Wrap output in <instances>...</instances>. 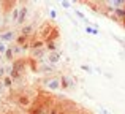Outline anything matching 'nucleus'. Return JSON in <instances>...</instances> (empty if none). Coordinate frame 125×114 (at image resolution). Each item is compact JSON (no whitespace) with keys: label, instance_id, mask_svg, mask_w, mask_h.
<instances>
[{"label":"nucleus","instance_id":"f257e3e1","mask_svg":"<svg viewBox=\"0 0 125 114\" xmlns=\"http://www.w3.org/2000/svg\"><path fill=\"white\" fill-rule=\"evenodd\" d=\"M38 35H40V38L44 43H48V41H57L59 38V27L54 24V21H44L43 24L38 27Z\"/></svg>","mask_w":125,"mask_h":114},{"label":"nucleus","instance_id":"f03ea898","mask_svg":"<svg viewBox=\"0 0 125 114\" xmlns=\"http://www.w3.org/2000/svg\"><path fill=\"white\" fill-rule=\"evenodd\" d=\"M43 84L48 90L54 92V90H60V76H55V74H51V76H46L43 79Z\"/></svg>","mask_w":125,"mask_h":114},{"label":"nucleus","instance_id":"7ed1b4c3","mask_svg":"<svg viewBox=\"0 0 125 114\" xmlns=\"http://www.w3.org/2000/svg\"><path fill=\"white\" fill-rule=\"evenodd\" d=\"M18 38H19V30H16V29H8V30L0 33V41H5L8 44L16 43Z\"/></svg>","mask_w":125,"mask_h":114},{"label":"nucleus","instance_id":"20e7f679","mask_svg":"<svg viewBox=\"0 0 125 114\" xmlns=\"http://www.w3.org/2000/svg\"><path fill=\"white\" fill-rule=\"evenodd\" d=\"M14 100H16V105L19 108H32V105H33L30 95H27L25 92H18L14 95Z\"/></svg>","mask_w":125,"mask_h":114},{"label":"nucleus","instance_id":"39448f33","mask_svg":"<svg viewBox=\"0 0 125 114\" xmlns=\"http://www.w3.org/2000/svg\"><path fill=\"white\" fill-rule=\"evenodd\" d=\"M37 24L35 22H27L24 27H21L19 30V35H24V37H29V38H33L37 35Z\"/></svg>","mask_w":125,"mask_h":114},{"label":"nucleus","instance_id":"423d86ee","mask_svg":"<svg viewBox=\"0 0 125 114\" xmlns=\"http://www.w3.org/2000/svg\"><path fill=\"white\" fill-rule=\"evenodd\" d=\"M74 86H76V83H74L73 76H70V74H67V73H63L60 76V89L62 90H70V89H73Z\"/></svg>","mask_w":125,"mask_h":114},{"label":"nucleus","instance_id":"0eeeda50","mask_svg":"<svg viewBox=\"0 0 125 114\" xmlns=\"http://www.w3.org/2000/svg\"><path fill=\"white\" fill-rule=\"evenodd\" d=\"M27 21H29V6L22 5L21 11H19V18H18L16 25H18V27H24V25L27 24Z\"/></svg>","mask_w":125,"mask_h":114},{"label":"nucleus","instance_id":"6e6552de","mask_svg":"<svg viewBox=\"0 0 125 114\" xmlns=\"http://www.w3.org/2000/svg\"><path fill=\"white\" fill-rule=\"evenodd\" d=\"M46 56H48V49L44 46L41 49H30L29 59H32V60H41V59H46Z\"/></svg>","mask_w":125,"mask_h":114},{"label":"nucleus","instance_id":"1a4fd4ad","mask_svg":"<svg viewBox=\"0 0 125 114\" xmlns=\"http://www.w3.org/2000/svg\"><path fill=\"white\" fill-rule=\"evenodd\" d=\"M44 60L48 62L49 65H57L59 62L62 60V52L60 51H57V52H48V56H46Z\"/></svg>","mask_w":125,"mask_h":114},{"label":"nucleus","instance_id":"9d476101","mask_svg":"<svg viewBox=\"0 0 125 114\" xmlns=\"http://www.w3.org/2000/svg\"><path fill=\"white\" fill-rule=\"evenodd\" d=\"M19 11H21V6H14L13 11H10V14L5 18L6 22H13V24H16V22H18V18H19Z\"/></svg>","mask_w":125,"mask_h":114},{"label":"nucleus","instance_id":"9b49d317","mask_svg":"<svg viewBox=\"0 0 125 114\" xmlns=\"http://www.w3.org/2000/svg\"><path fill=\"white\" fill-rule=\"evenodd\" d=\"M46 49H48V52H57L59 51L57 41H48V43H46Z\"/></svg>","mask_w":125,"mask_h":114},{"label":"nucleus","instance_id":"f8f14e48","mask_svg":"<svg viewBox=\"0 0 125 114\" xmlns=\"http://www.w3.org/2000/svg\"><path fill=\"white\" fill-rule=\"evenodd\" d=\"M10 48H11V51L14 52V56H16V57H18L19 54H24V49H22V48L19 46L18 43H11V44H10Z\"/></svg>","mask_w":125,"mask_h":114},{"label":"nucleus","instance_id":"ddd939ff","mask_svg":"<svg viewBox=\"0 0 125 114\" xmlns=\"http://www.w3.org/2000/svg\"><path fill=\"white\" fill-rule=\"evenodd\" d=\"M13 84H14V79H13L11 76H5L3 78V87H5V89H11Z\"/></svg>","mask_w":125,"mask_h":114},{"label":"nucleus","instance_id":"4468645a","mask_svg":"<svg viewBox=\"0 0 125 114\" xmlns=\"http://www.w3.org/2000/svg\"><path fill=\"white\" fill-rule=\"evenodd\" d=\"M85 32L90 33V35H98L100 33V30H98L97 27H90V25H85Z\"/></svg>","mask_w":125,"mask_h":114},{"label":"nucleus","instance_id":"2eb2a0df","mask_svg":"<svg viewBox=\"0 0 125 114\" xmlns=\"http://www.w3.org/2000/svg\"><path fill=\"white\" fill-rule=\"evenodd\" d=\"M8 49H10V44L5 43V41H0V54H3V56H5V52Z\"/></svg>","mask_w":125,"mask_h":114},{"label":"nucleus","instance_id":"dca6fc26","mask_svg":"<svg viewBox=\"0 0 125 114\" xmlns=\"http://www.w3.org/2000/svg\"><path fill=\"white\" fill-rule=\"evenodd\" d=\"M5 76H8L6 74V65H0V78H5Z\"/></svg>","mask_w":125,"mask_h":114},{"label":"nucleus","instance_id":"f3484780","mask_svg":"<svg viewBox=\"0 0 125 114\" xmlns=\"http://www.w3.org/2000/svg\"><path fill=\"white\" fill-rule=\"evenodd\" d=\"M60 5L63 6V8H71V3H70V2H67V0H62Z\"/></svg>","mask_w":125,"mask_h":114},{"label":"nucleus","instance_id":"a211bd4d","mask_svg":"<svg viewBox=\"0 0 125 114\" xmlns=\"http://www.w3.org/2000/svg\"><path fill=\"white\" fill-rule=\"evenodd\" d=\"M81 70H84V71H87V73H92V68L89 67V65H81Z\"/></svg>","mask_w":125,"mask_h":114},{"label":"nucleus","instance_id":"6ab92c4d","mask_svg":"<svg viewBox=\"0 0 125 114\" xmlns=\"http://www.w3.org/2000/svg\"><path fill=\"white\" fill-rule=\"evenodd\" d=\"M49 14H51V18H52V21H54L55 18H57V14H55V11L54 10H51V11H49Z\"/></svg>","mask_w":125,"mask_h":114},{"label":"nucleus","instance_id":"aec40b11","mask_svg":"<svg viewBox=\"0 0 125 114\" xmlns=\"http://www.w3.org/2000/svg\"><path fill=\"white\" fill-rule=\"evenodd\" d=\"M3 16V2H0V18Z\"/></svg>","mask_w":125,"mask_h":114},{"label":"nucleus","instance_id":"412c9836","mask_svg":"<svg viewBox=\"0 0 125 114\" xmlns=\"http://www.w3.org/2000/svg\"><path fill=\"white\" fill-rule=\"evenodd\" d=\"M79 114H92V113L87 111V109H79Z\"/></svg>","mask_w":125,"mask_h":114},{"label":"nucleus","instance_id":"4be33fe9","mask_svg":"<svg viewBox=\"0 0 125 114\" xmlns=\"http://www.w3.org/2000/svg\"><path fill=\"white\" fill-rule=\"evenodd\" d=\"M5 22H6V21H5V18H3V16H2V18H0V27H2V25L5 24Z\"/></svg>","mask_w":125,"mask_h":114},{"label":"nucleus","instance_id":"5701e85b","mask_svg":"<svg viewBox=\"0 0 125 114\" xmlns=\"http://www.w3.org/2000/svg\"><path fill=\"white\" fill-rule=\"evenodd\" d=\"M3 60H5V59H3V54H0V65H3Z\"/></svg>","mask_w":125,"mask_h":114},{"label":"nucleus","instance_id":"b1692460","mask_svg":"<svg viewBox=\"0 0 125 114\" xmlns=\"http://www.w3.org/2000/svg\"><path fill=\"white\" fill-rule=\"evenodd\" d=\"M120 25H122V27H124V29H125V18H124V19H122V21H120Z\"/></svg>","mask_w":125,"mask_h":114},{"label":"nucleus","instance_id":"393cba45","mask_svg":"<svg viewBox=\"0 0 125 114\" xmlns=\"http://www.w3.org/2000/svg\"><path fill=\"white\" fill-rule=\"evenodd\" d=\"M67 114H79V113H78V111H68Z\"/></svg>","mask_w":125,"mask_h":114}]
</instances>
